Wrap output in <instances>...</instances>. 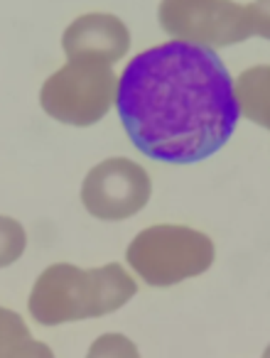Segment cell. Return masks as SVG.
<instances>
[{"instance_id": "obj_2", "label": "cell", "mask_w": 270, "mask_h": 358, "mask_svg": "<svg viewBox=\"0 0 270 358\" xmlns=\"http://www.w3.org/2000/svg\"><path fill=\"white\" fill-rule=\"evenodd\" d=\"M135 294L138 285L118 263L89 270L55 263L35 280L27 309L37 324L57 327L118 312Z\"/></svg>"}, {"instance_id": "obj_11", "label": "cell", "mask_w": 270, "mask_h": 358, "mask_svg": "<svg viewBox=\"0 0 270 358\" xmlns=\"http://www.w3.org/2000/svg\"><path fill=\"white\" fill-rule=\"evenodd\" d=\"M13 358H55V353H52V348L47 346V343L37 341V338H30Z\"/></svg>"}, {"instance_id": "obj_3", "label": "cell", "mask_w": 270, "mask_h": 358, "mask_svg": "<svg viewBox=\"0 0 270 358\" xmlns=\"http://www.w3.org/2000/svg\"><path fill=\"white\" fill-rule=\"evenodd\" d=\"M125 260L150 287H172L214 265L216 248L206 234L180 224H157L130 241Z\"/></svg>"}, {"instance_id": "obj_6", "label": "cell", "mask_w": 270, "mask_h": 358, "mask_svg": "<svg viewBox=\"0 0 270 358\" xmlns=\"http://www.w3.org/2000/svg\"><path fill=\"white\" fill-rule=\"evenodd\" d=\"M128 50V32L118 20L106 15H91L74 22L64 35V52L69 59L115 62Z\"/></svg>"}, {"instance_id": "obj_1", "label": "cell", "mask_w": 270, "mask_h": 358, "mask_svg": "<svg viewBox=\"0 0 270 358\" xmlns=\"http://www.w3.org/2000/svg\"><path fill=\"white\" fill-rule=\"evenodd\" d=\"M115 110L145 157L194 164L234 135L236 84L211 47L172 40L128 62L115 84Z\"/></svg>"}, {"instance_id": "obj_5", "label": "cell", "mask_w": 270, "mask_h": 358, "mask_svg": "<svg viewBox=\"0 0 270 358\" xmlns=\"http://www.w3.org/2000/svg\"><path fill=\"white\" fill-rule=\"evenodd\" d=\"M150 196V174L130 157L104 159L81 182V204L99 221H123L141 214Z\"/></svg>"}, {"instance_id": "obj_10", "label": "cell", "mask_w": 270, "mask_h": 358, "mask_svg": "<svg viewBox=\"0 0 270 358\" xmlns=\"http://www.w3.org/2000/svg\"><path fill=\"white\" fill-rule=\"evenodd\" d=\"M86 358H141V351L125 334L108 331L91 343Z\"/></svg>"}, {"instance_id": "obj_8", "label": "cell", "mask_w": 270, "mask_h": 358, "mask_svg": "<svg viewBox=\"0 0 270 358\" xmlns=\"http://www.w3.org/2000/svg\"><path fill=\"white\" fill-rule=\"evenodd\" d=\"M30 338L32 334L20 314L0 307V358H13Z\"/></svg>"}, {"instance_id": "obj_7", "label": "cell", "mask_w": 270, "mask_h": 358, "mask_svg": "<svg viewBox=\"0 0 270 358\" xmlns=\"http://www.w3.org/2000/svg\"><path fill=\"white\" fill-rule=\"evenodd\" d=\"M239 110L255 125L270 130V66H255L236 81Z\"/></svg>"}, {"instance_id": "obj_9", "label": "cell", "mask_w": 270, "mask_h": 358, "mask_svg": "<svg viewBox=\"0 0 270 358\" xmlns=\"http://www.w3.org/2000/svg\"><path fill=\"white\" fill-rule=\"evenodd\" d=\"M27 248V234L22 224L10 216H0V268L17 263Z\"/></svg>"}, {"instance_id": "obj_4", "label": "cell", "mask_w": 270, "mask_h": 358, "mask_svg": "<svg viewBox=\"0 0 270 358\" xmlns=\"http://www.w3.org/2000/svg\"><path fill=\"white\" fill-rule=\"evenodd\" d=\"M115 76L106 62L69 59L45 81L40 103L50 118L74 128L96 125L115 101Z\"/></svg>"}, {"instance_id": "obj_12", "label": "cell", "mask_w": 270, "mask_h": 358, "mask_svg": "<svg viewBox=\"0 0 270 358\" xmlns=\"http://www.w3.org/2000/svg\"><path fill=\"white\" fill-rule=\"evenodd\" d=\"M263 358H270V346H268V348H265V351H263Z\"/></svg>"}]
</instances>
